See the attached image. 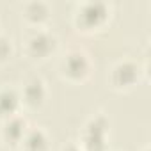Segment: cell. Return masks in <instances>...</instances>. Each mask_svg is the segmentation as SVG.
<instances>
[{"mask_svg": "<svg viewBox=\"0 0 151 151\" xmlns=\"http://www.w3.org/2000/svg\"><path fill=\"white\" fill-rule=\"evenodd\" d=\"M13 53V43L7 36H2L0 34V62H4L11 57Z\"/></svg>", "mask_w": 151, "mask_h": 151, "instance_id": "11", "label": "cell"}, {"mask_svg": "<svg viewBox=\"0 0 151 151\" xmlns=\"http://www.w3.org/2000/svg\"><path fill=\"white\" fill-rule=\"evenodd\" d=\"M60 151H82V147H80V146H77V144H66Z\"/></svg>", "mask_w": 151, "mask_h": 151, "instance_id": "12", "label": "cell"}, {"mask_svg": "<svg viewBox=\"0 0 151 151\" xmlns=\"http://www.w3.org/2000/svg\"><path fill=\"white\" fill-rule=\"evenodd\" d=\"M48 14H50V7H48V4H45V2H29L27 6H25V18L29 20V22H32V23H41V22H45L46 18H48Z\"/></svg>", "mask_w": 151, "mask_h": 151, "instance_id": "10", "label": "cell"}, {"mask_svg": "<svg viewBox=\"0 0 151 151\" xmlns=\"http://www.w3.org/2000/svg\"><path fill=\"white\" fill-rule=\"evenodd\" d=\"M60 69L69 80L80 82V80H86L89 77L91 60H89L87 53L82 50H69L60 62Z\"/></svg>", "mask_w": 151, "mask_h": 151, "instance_id": "4", "label": "cell"}, {"mask_svg": "<svg viewBox=\"0 0 151 151\" xmlns=\"http://www.w3.org/2000/svg\"><path fill=\"white\" fill-rule=\"evenodd\" d=\"M109 16V6L100 0H91L78 7L77 14H75V23L84 30H93L100 25L105 23Z\"/></svg>", "mask_w": 151, "mask_h": 151, "instance_id": "2", "label": "cell"}, {"mask_svg": "<svg viewBox=\"0 0 151 151\" xmlns=\"http://www.w3.org/2000/svg\"><path fill=\"white\" fill-rule=\"evenodd\" d=\"M22 101L30 107V109H37L45 103L46 100V87H45V82L41 78H30L25 82L23 89H22V94H20Z\"/></svg>", "mask_w": 151, "mask_h": 151, "instance_id": "6", "label": "cell"}, {"mask_svg": "<svg viewBox=\"0 0 151 151\" xmlns=\"http://www.w3.org/2000/svg\"><path fill=\"white\" fill-rule=\"evenodd\" d=\"M27 53L32 59H46L57 48V37L46 29H34L29 32L27 39Z\"/></svg>", "mask_w": 151, "mask_h": 151, "instance_id": "3", "label": "cell"}, {"mask_svg": "<svg viewBox=\"0 0 151 151\" xmlns=\"http://www.w3.org/2000/svg\"><path fill=\"white\" fill-rule=\"evenodd\" d=\"M22 105L20 93L14 91L13 87H4L0 89V119H9L18 114V109Z\"/></svg>", "mask_w": 151, "mask_h": 151, "instance_id": "9", "label": "cell"}, {"mask_svg": "<svg viewBox=\"0 0 151 151\" xmlns=\"http://www.w3.org/2000/svg\"><path fill=\"white\" fill-rule=\"evenodd\" d=\"M29 130L27 126V121L22 117V116H13L9 119L4 121V126H2V139L11 144V146H20L25 132Z\"/></svg>", "mask_w": 151, "mask_h": 151, "instance_id": "7", "label": "cell"}, {"mask_svg": "<svg viewBox=\"0 0 151 151\" xmlns=\"http://www.w3.org/2000/svg\"><path fill=\"white\" fill-rule=\"evenodd\" d=\"M50 139L45 130L41 128H29L20 142L22 151H48Z\"/></svg>", "mask_w": 151, "mask_h": 151, "instance_id": "8", "label": "cell"}, {"mask_svg": "<svg viewBox=\"0 0 151 151\" xmlns=\"http://www.w3.org/2000/svg\"><path fill=\"white\" fill-rule=\"evenodd\" d=\"M139 66L132 60L117 62L110 71V82L116 89H130L139 82Z\"/></svg>", "mask_w": 151, "mask_h": 151, "instance_id": "5", "label": "cell"}, {"mask_svg": "<svg viewBox=\"0 0 151 151\" xmlns=\"http://www.w3.org/2000/svg\"><path fill=\"white\" fill-rule=\"evenodd\" d=\"M109 119L103 114H98L87 121L82 135V151H107V133Z\"/></svg>", "mask_w": 151, "mask_h": 151, "instance_id": "1", "label": "cell"}]
</instances>
